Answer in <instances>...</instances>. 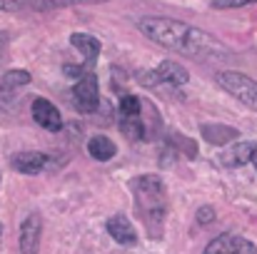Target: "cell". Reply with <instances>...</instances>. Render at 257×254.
Wrapping results in <instances>:
<instances>
[{
    "mask_svg": "<svg viewBox=\"0 0 257 254\" xmlns=\"http://www.w3.org/2000/svg\"><path fill=\"white\" fill-rule=\"evenodd\" d=\"M70 43H73L75 50L83 53V58H85L87 63H95V58L100 55V40L92 38V35H87V33H73L70 35Z\"/></svg>",
    "mask_w": 257,
    "mask_h": 254,
    "instance_id": "cell-11",
    "label": "cell"
},
{
    "mask_svg": "<svg viewBox=\"0 0 257 254\" xmlns=\"http://www.w3.org/2000/svg\"><path fill=\"white\" fill-rule=\"evenodd\" d=\"M250 147L252 145H237L235 150H230V152H225V165H242V162H250Z\"/></svg>",
    "mask_w": 257,
    "mask_h": 254,
    "instance_id": "cell-15",
    "label": "cell"
},
{
    "mask_svg": "<svg viewBox=\"0 0 257 254\" xmlns=\"http://www.w3.org/2000/svg\"><path fill=\"white\" fill-rule=\"evenodd\" d=\"M107 234H110L117 244H122V247H133V244L138 242L135 227H133L130 219L122 217V214H115V217L107 219Z\"/></svg>",
    "mask_w": 257,
    "mask_h": 254,
    "instance_id": "cell-7",
    "label": "cell"
},
{
    "mask_svg": "<svg viewBox=\"0 0 257 254\" xmlns=\"http://www.w3.org/2000/svg\"><path fill=\"white\" fill-rule=\"evenodd\" d=\"M40 244V217L30 214L20 227V254H38Z\"/></svg>",
    "mask_w": 257,
    "mask_h": 254,
    "instance_id": "cell-8",
    "label": "cell"
},
{
    "mask_svg": "<svg viewBox=\"0 0 257 254\" xmlns=\"http://www.w3.org/2000/svg\"><path fill=\"white\" fill-rule=\"evenodd\" d=\"M45 165H48V157L43 152H20L13 157V167L23 174H38L45 169Z\"/></svg>",
    "mask_w": 257,
    "mask_h": 254,
    "instance_id": "cell-9",
    "label": "cell"
},
{
    "mask_svg": "<svg viewBox=\"0 0 257 254\" xmlns=\"http://www.w3.org/2000/svg\"><path fill=\"white\" fill-rule=\"evenodd\" d=\"M33 117H35V122L40 127H45L50 132H58L63 127V117H60L58 107L50 100H45V97H35L33 100Z\"/></svg>",
    "mask_w": 257,
    "mask_h": 254,
    "instance_id": "cell-6",
    "label": "cell"
},
{
    "mask_svg": "<svg viewBox=\"0 0 257 254\" xmlns=\"http://www.w3.org/2000/svg\"><path fill=\"white\" fill-rule=\"evenodd\" d=\"M20 3L23 0H0V13L3 10H15V8H20Z\"/></svg>",
    "mask_w": 257,
    "mask_h": 254,
    "instance_id": "cell-20",
    "label": "cell"
},
{
    "mask_svg": "<svg viewBox=\"0 0 257 254\" xmlns=\"http://www.w3.org/2000/svg\"><path fill=\"white\" fill-rule=\"evenodd\" d=\"M250 3H257V0H212V5L217 10H230V8H242V5H250Z\"/></svg>",
    "mask_w": 257,
    "mask_h": 254,
    "instance_id": "cell-18",
    "label": "cell"
},
{
    "mask_svg": "<svg viewBox=\"0 0 257 254\" xmlns=\"http://www.w3.org/2000/svg\"><path fill=\"white\" fill-rule=\"evenodd\" d=\"M5 50H8V35L0 33V60L5 58Z\"/></svg>",
    "mask_w": 257,
    "mask_h": 254,
    "instance_id": "cell-21",
    "label": "cell"
},
{
    "mask_svg": "<svg viewBox=\"0 0 257 254\" xmlns=\"http://www.w3.org/2000/svg\"><path fill=\"white\" fill-rule=\"evenodd\" d=\"M120 130H122L130 140H143V137H145V127H143V117H140V115L120 117Z\"/></svg>",
    "mask_w": 257,
    "mask_h": 254,
    "instance_id": "cell-13",
    "label": "cell"
},
{
    "mask_svg": "<svg viewBox=\"0 0 257 254\" xmlns=\"http://www.w3.org/2000/svg\"><path fill=\"white\" fill-rule=\"evenodd\" d=\"M250 162H252V165H255V169H257V142L250 147Z\"/></svg>",
    "mask_w": 257,
    "mask_h": 254,
    "instance_id": "cell-22",
    "label": "cell"
},
{
    "mask_svg": "<svg viewBox=\"0 0 257 254\" xmlns=\"http://www.w3.org/2000/svg\"><path fill=\"white\" fill-rule=\"evenodd\" d=\"M73 105L80 112H92L97 107V80L92 73L78 78V83L73 87Z\"/></svg>",
    "mask_w": 257,
    "mask_h": 254,
    "instance_id": "cell-4",
    "label": "cell"
},
{
    "mask_svg": "<svg viewBox=\"0 0 257 254\" xmlns=\"http://www.w3.org/2000/svg\"><path fill=\"white\" fill-rule=\"evenodd\" d=\"M30 83V75L25 70H10L3 80H0V90H13V87H20V85Z\"/></svg>",
    "mask_w": 257,
    "mask_h": 254,
    "instance_id": "cell-16",
    "label": "cell"
},
{
    "mask_svg": "<svg viewBox=\"0 0 257 254\" xmlns=\"http://www.w3.org/2000/svg\"><path fill=\"white\" fill-rule=\"evenodd\" d=\"M202 135L207 137V142H215V145H222V142H230V140L237 137L235 130H230V127H220V125H215V127L205 125V127H202Z\"/></svg>",
    "mask_w": 257,
    "mask_h": 254,
    "instance_id": "cell-14",
    "label": "cell"
},
{
    "mask_svg": "<svg viewBox=\"0 0 257 254\" xmlns=\"http://www.w3.org/2000/svg\"><path fill=\"white\" fill-rule=\"evenodd\" d=\"M217 85L222 90H227L230 95H235L242 105H247L250 110L257 112V83L250 80L242 73H220L217 75Z\"/></svg>",
    "mask_w": 257,
    "mask_h": 254,
    "instance_id": "cell-3",
    "label": "cell"
},
{
    "mask_svg": "<svg viewBox=\"0 0 257 254\" xmlns=\"http://www.w3.org/2000/svg\"><path fill=\"white\" fill-rule=\"evenodd\" d=\"M155 80L168 83V85H185L187 83V70L180 63H175V60H165L155 70Z\"/></svg>",
    "mask_w": 257,
    "mask_h": 254,
    "instance_id": "cell-10",
    "label": "cell"
},
{
    "mask_svg": "<svg viewBox=\"0 0 257 254\" xmlns=\"http://www.w3.org/2000/svg\"><path fill=\"white\" fill-rule=\"evenodd\" d=\"M205 254H257V247L252 242H247L245 237L220 234L217 239H212V242L207 244Z\"/></svg>",
    "mask_w": 257,
    "mask_h": 254,
    "instance_id": "cell-5",
    "label": "cell"
},
{
    "mask_svg": "<svg viewBox=\"0 0 257 254\" xmlns=\"http://www.w3.org/2000/svg\"><path fill=\"white\" fill-rule=\"evenodd\" d=\"M133 194H135V207L150 232V237H160L163 234V222H165V212H168V197H165V184L153 177V174H143L133 182Z\"/></svg>",
    "mask_w": 257,
    "mask_h": 254,
    "instance_id": "cell-2",
    "label": "cell"
},
{
    "mask_svg": "<svg viewBox=\"0 0 257 254\" xmlns=\"http://www.w3.org/2000/svg\"><path fill=\"white\" fill-rule=\"evenodd\" d=\"M138 30L150 38L153 43L182 53V55H215V53H225V48L205 30L192 28L187 23L170 20V18H140L138 20Z\"/></svg>",
    "mask_w": 257,
    "mask_h": 254,
    "instance_id": "cell-1",
    "label": "cell"
},
{
    "mask_svg": "<svg viewBox=\"0 0 257 254\" xmlns=\"http://www.w3.org/2000/svg\"><path fill=\"white\" fill-rule=\"evenodd\" d=\"M68 3H78V0H35L38 8H58V5H68Z\"/></svg>",
    "mask_w": 257,
    "mask_h": 254,
    "instance_id": "cell-19",
    "label": "cell"
},
{
    "mask_svg": "<svg viewBox=\"0 0 257 254\" xmlns=\"http://www.w3.org/2000/svg\"><path fill=\"white\" fill-rule=\"evenodd\" d=\"M87 152H90L95 160L107 162L110 157H115V142H112L110 137H105V135H95V137L87 142Z\"/></svg>",
    "mask_w": 257,
    "mask_h": 254,
    "instance_id": "cell-12",
    "label": "cell"
},
{
    "mask_svg": "<svg viewBox=\"0 0 257 254\" xmlns=\"http://www.w3.org/2000/svg\"><path fill=\"white\" fill-rule=\"evenodd\" d=\"M130 115H140V100L130 92L120 95V117H130Z\"/></svg>",
    "mask_w": 257,
    "mask_h": 254,
    "instance_id": "cell-17",
    "label": "cell"
}]
</instances>
